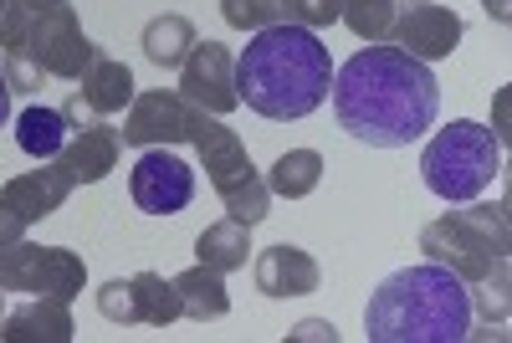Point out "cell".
Here are the masks:
<instances>
[{"instance_id":"obj_1","label":"cell","mask_w":512,"mask_h":343,"mask_svg":"<svg viewBox=\"0 0 512 343\" xmlns=\"http://www.w3.org/2000/svg\"><path fill=\"white\" fill-rule=\"evenodd\" d=\"M333 113L349 139L369 149H405L425 128H436L441 82L431 62L405 47H364L333 72Z\"/></svg>"},{"instance_id":"obj_2","label":"cell","mask_w":512,"mask_h":343,"mask_svg":"<svg viewBox=\"0 0 512 343\" xmlns=\"http://www.w3.org/2000/svg\"><path fill=\"white\" fill-rule=\"evenodd\" d=\"M333 57L318 31L277 21L267 31H251L236 57V98L267 123H297L328 103Z\"/></svg>"},{"instance_id":"obj_3","label":"cell","mask_w":512,"mask_h":343,"mask_svg":"<svg viewBox=\"0 0 512 343\" xmlns=\"http://www.w3.org/2000/svg\"><path fill=\"white\" fill-rule=\"evenodd\" d=\"M472 313L477 308L466 282L441 262H425L400 267L374 287L364 333L369 343H461L472 338Z\"/></svg>"},{"instance_id":"obj_4","label":"cell","mask_w":512,"mask_h":343,"mask_svg":"<svg viewBox=\"0 0 512 343\" xmlns=\"http://www.w3.org/2000/svg\"><path fill=\"white\" fill-rule=\"evenodd\" d=\"M420 251L466 282L472 308H482L492 323H507V251H512L507 205L466 200V210H446L441 221L420 231Z\"/></svg>"},{"instance_id":"obj_5","label":"cell","mask_w":512,"mask_h":343,"mask_svg":"<svg viewBox=\"0 0 512 343\" xmlns=\"http://www.w3.org/2000/svg\"><path fill=\"white\" fill-rule=\"evenodd\" d=\"M0 57H21L47 77L77 82L88 72V62L98 57V47L82 36V21L67 0H47V6L11 0L0 11Z\"/></svg>"},{"instance_id":"obj_6","label":"cell","mask_w":512,"mask_h":343,"mask_svg":"<svg viewBox=\"0 0 512 343\" xmlns=\"http://www.w3.org/2000/svg\"><path fill=\"white\" fill-rule=\"evenodd\" d=\"M190 144H195V154L205 164L210 190L221 195L226 216L241 221V226H262L272 216V190H267L262 175H256V164H251L236 128L226 118H216V113L190 108Z\"/></svg>"},{"instance_id":"obj_7","label":"cell","mask_w":512,"mask_h":343,"mask_svg":"<svg viewBox=\"0 0 512 343\" xmlns=\"http://www.w3.org/2000/svg\"><path fill=\"white\" fill-rule=\"evenodd\" d=\"M502 175V144L487 123L477 118H456L441 134L425 144L420 154V180L436 200L446 205H466L482 190H492V180Z\"/></svg>"},{"instance_id":"obj_8","label":"cell","mask_w":512,"mask_h":343,"mask_svg":"<svg viewBox=\"0 0 512 343\" xmlns=\"http://www.w3.org/2000/svg\"><path fill=\"white\" fill-rule=\"evenodd\" d=\"M0 287L6 292H31V297H72L88 287V262L72 246H36V241H16L0 246Z\"/></svg>"},{"instance_id":"obj_9","label":"cell","mask_w":512,"mask_h":343,"mask_svg":"<svg viewBox=\"0 0 512 343\" xmlns=\"http://www.w3.org/2000/svg\"><path fill=\"white\" fill-rule=\"evenodd\" d=\"M128 195L144 216H180L195 200V169L175 149H144L128 169Z\"/></svg>"},{"instance_id":"obj_10","label":"cell","mask_w":512,"mask_h":343,"mask_svg":"<svg viewBox=\"0 0 512 343\" xmlns=\"http://www.w3.org/2000/svg\"><path fill=\"white\" fill-rule=\"evenodd\" d=\"M180 98L200 113H236L241 98H236V57L231 47H221V41H195L190 57L180 62Z\"/></svg>"},{"instance_id":"obj_11","label":"cell","mask_w":512,"mask_h":343,"mask_svg":"<svg viewBox=\"0 0 512 343\" xmlns=\"http://www.w3.org/2000/svg\"><path fill=\"white\" fill-rule=\"evenodd\" d=\"M118 139L134 144V149H175V144H190V103L180 93H164V88L134 93V103H128V113H123Z\"/></svg>"},{"instance_id":"obj_12","label":"cell","mask_w":512,"mask_h":343,"mask_svg":"<svg viewBox=\"0 0 512 343\" xmlns=\"http://www.w3.org/2000/svg\"><path fill=\"white\" fill-rule=\"evenodd\" d=\"M128 103H134V72H128V62L98 52L88 62V72L77 77V88L62 103V113H67L72 128H88V123H98V118H108V113H118Z\"/></svg>"},{"instance_id":"obj_13","label":"cell","mask_w":512,"mask_h":343,"mask_svg":"<svg viewBox=\"0 0 512 343\" xmlns=\"http://www.w3.org/2000/svg\"><path fill=\"white\" fill-rule=\"evenodd\" d=\"M461 16L451 6H436V0H425V6H400V21H395V47H405L410 57L420 62H441L461 47Z\"/></svg>"},{"instance_id":"obj_14","label":"cell","mask_w":512,"mask_h":343,"mask_svg":"<svg viewBox=\"0 0 512 343\" xmlns=\"http://www.w3.org/2000/svg\"><path fill=\"white\" fill-rule=\"evenodd\" d=\"M118 154H123V139H118V128L113 123H88V128H72V139L62 144V154L52 159L62 175L72 180V190L77 185H98V180H108L113 169H118Z\"/></svg>"},{"instance_id":"obj_15","label":"cell","mask_w":512,"mask_h":343,"mask_svg":"<svg viewBox=\"0 0 512 343\" xmlns=\"http://www.w3.org/2000/svg\"><path fill=\"white\" fill-rule=\"evenodd\" d=\"M318 282H323V272L313 262V251L292 246V241H277V246H267L262 256H256V292L277 297V303L318 292Z\"/></svg>"},{"instance_id":"obj_16","label":"cell","mask_w":512,"mask_h":343,"mask_svg":"<svg viewBox=\"0 0 512 343\" xmlns=\"http://www.w3.org/2000/svg\"><path fill=\"white\" fill-rule=\"evenodd\" d=\"M67 195H72V180L62 175L57 164H47V169H26V175H16V180L0 185V205H6L11 216H21L26 226L57 216V210L67 205Z\"/></svg>"},{"instance_id":"obj_17","label":"cell","mask_w":512,"mask_h":343,"mask_svg":"<svg viewBox=\"0 0 512 343\" xmlns=\"http://www.w3.org/2000/svg\"><path fill=\"white\" fill-rule=\"evenodd\" d=\"M72 303L62 297H31L0 318V343H72Z\"/></svg>"},{"instance_id":"obj_18","label":"cell","mask_w":512,"mask_h":343,"mask_svg":"<svg viewBox=\"0 0 512 343\" xmlns=\"http://www.w3.org/2000/svg\"><path fill=\"white\" fill-rule=\"evenodd\" d=\"M67 139H72V123H67L62 108L31 103V108L16 113V144H21V154H31L36 164H52V159L62 154Z\"/></svg>"},{"instance_id":"obj_19","label":"cell","mask_w":512,"mask_h":343,"mask_svg":"<svg viewBox=\"0 0 512 343\" xmlns=\"http://www.w3.org/2000/svg\"><path fill=\"white\" fill-rule=\"evenodd\" d=\"M175 292H180L185 318H195V323H216V318H226V313H231L226 272L205 267V262H195L190 272H180V277H175Z\"/></svg>"},{"instance_id":"obj_20","label":"cell","mask_w":512,"mask_h":343,"mask_svg":"<svg viewBox=\"0 0 512 343\" xmlns=\"http://www.w3.org/2000/svg\"><path fill=\"white\" fill-rule=\"evenodd\" d=\"M262 180L282 200H308L318 190V180H323V154L318 149H287V154H277V164L267 169Z\"/></svg>"},{"instance_id":"obj_21","label":"cell","mask_w":512,"mask_h":343,"mask_svg":"<svg viewBox=\"0 0 512 343\" xmlns=\"http://www.w3.org/2000/svg\"><path fill=\"white\" fill-rule=\"evenodd\" d=\"M195 256L205 267H216V272H241L246 267V256H251V226L241 221H216V226H205L200 241H195Z\"/></svg>"},{"instance_id":"obj_22","label":"cell","mask_w":512,"mask_h":343,"mask_svg":"<svg viewBox=\"0 0 512 343\" xmlns=\"http://www.w3.org/2000/svg\"><path fill=\"white\" fill-rule=\"evenodd\" d=\"M195 26H190V16H175V11H169V16H154L149 26H144V41H139V47H144V57L154 62V67H180L185 57H190V47H195Z\"/></svg>"},{"instance_id":"obj_23","label":"cell","mask_w":512,"mask_h":343,"mask_svg":"<svg viewBox=\"0 0 512 343\" xmlns=\"http://www.w3.org/2000/svg\"><path fill=\"white\" fill-rule=\"evenodd\" d=\"M338 21H344L359 41H369V47H384V41H395L400 0H344Z\"/></svg>"},{"instance_id":"obj_24","label":"cell","mask_w":512,"mask_h":343,"mask_svg":"<svg viewBox=\"0 0 512 343\" xmlns=\"http://www.w3.org/2000/svg\"><path fill=\"white\" fill-rule=\"evenodd\" d=\"M128 282H134V313H139V323H149V328H169L175 318H185L175 282H164L159 272H139V277H128Z\"/></svg>"},{"instance_id":"obj_25","label":"cell","mask_w":512,"mask_h":343,"mask_svg":"<svg viewBox=\"0 0 512 343\" xmlns=\"http://www.w3.org/2000/svg\"><path fill=\"white\" fill-rule=\"evenodd\" d=\"M221 16L236 31H267L282 21V0H221Z\"/></svg>"},{"instance_id":"obj_26","label":"cell","mask_w":512,"mask_h":343,"mask_svg":"<svg viewBox=\"0 0 512 343\" xmlns=\"http://www.w3.org/2000/svg\"><path fill=\"white\" fill-rule=\"evenodd\" d=\"M98 313L108 318V323H139V313H134V282H123V277H113V282H103L98 287Z\"/></svg>"},{"instance_id":"obj_27","label":"cell","mask_w":512,"mask_h":343,"mask_svg":"<svg viewBox=\"0 0 512 343\" xmlns=\"http://www.w3.org/2000/svg\"><path fill=\"white\" fill-rule=\"evenodd\" d=\"M338 11H344V0H282V21L308 26V31L333 26V21H338Z\"/></svg>"},{"instance_id":"obj_28","label":"cell","mask_w":512,"mask_h":343,"mask_svg":"<svg viewBox=\"0 0 512 343\" xmlns=\"http://www.w3.org/2000/svg\"><path fill=\"white\" fill-rule=\"evenodd\" d=\"M0 72H6L11 93H36L41 82H47V72H36V67H31V62H21V57H0Z\"/></svg>"},{"instance_id":"obj_29","label":"cell","mask_w":512,"mask_h":343,"mask_svg":"<svg viewBox=\"0 0 512 343\" xmlns=\"http://www.w3.org/2000/svg\"><path fill=\"white\" fill-rule=\"evenodd\" d=\"M287 338H292V343H333V338H338V328H333L328 318H303Z\"/></svg>"},{"instance_id":"obj_30","label":"cell","mask_w":512,"mask_h":343,"mask_svg":"<svg viewBox=\"0 0 512 343\" xmlns=\"http://www.w3.org/2000/svg\"><path fill=\"white\" fill-rule=\"evenodd\" d=\"M26 231H31V226H26L21 216H11L6 205H0V246H16V241H26Z\"/></svg>"},{"instance_id":"obj_31","label":"cell","mask_w":512,"mask_h":343,"mask_svg":"<svg viewBox=\"0 0 512 343\" xmlns=\"http://www.w3.org/2000/svg\"><path fill=\"white\" fill-rule=\"evenodd\" d=\"M482 6H487V16H492L497 26H507V21H512V0H482Z\"/></svg>"},{"instance_id":"obj_32","label":"cell","mask_w":512,"mask_h":343,"mask_svg":"<svg viewBox=\"0 0 512 343\" xmlns=\"http://www.w3.org/2000/svg\"><path fill=\"white\" fill-rule=\"evenodd\" d=\"M6 118H11V82L0 72V128H6Z\"/></svg>"},{"instance_id":"obj_33","label":"cell","mask_w":512,"mask_h":343,"mask_svg":"<svg viewBox=\"0 0 512 343\" xmlns=\"http://www.w3.org/2000/svg\"><path fill=\"white\" fill-rule=\"evenodd\" d=\"M0 318H6V287H0Z\"/></svg>"},{"instance_id":"obj_34","label":"cell","mask_w":512,"mask_h":343,"mask_svg":"<svg viewBox=\"0 0 512 343\" xmlns=\"http://www.w3.org/2000/svg\"><path fill=\"white\" fill-rule=\"evenodd\" d=\"M26 6H47V0H26Z\"/></svg>"},{"instance_id":"obj_35","label":"cell","mask_w":512,"mask_h":343,"mask_svg":"<svg viewBox=\"0 0 512 343\" xmlns=\"http://www.w3.org/2000/svg\"><path fill=\"white\" fill-rule=\"evenodd\" d=\"M405 6H425V0H405Z\"/></svg>"},{"instance_id":"obj_36","label":"cell","mask_w":512,"mask_h":343,"mask_svg":"<svg viewBox=\"0 0 512 343\" xmlns=\"http://www.w3.org/2000/svg\"><path fill=\"white\" fill-rule=\"evenodd\" d=\"M6 6H11V0H0V11H6Z\"/></svg>"}]
</instances>
